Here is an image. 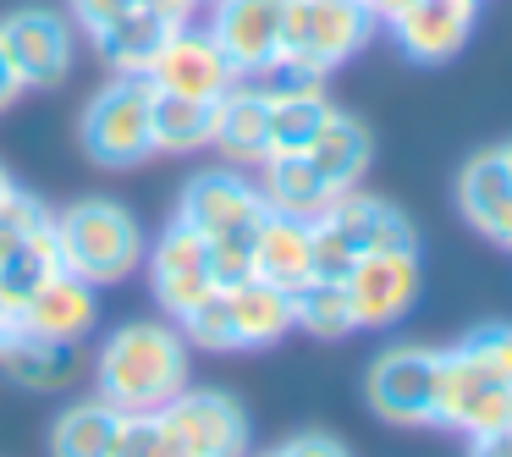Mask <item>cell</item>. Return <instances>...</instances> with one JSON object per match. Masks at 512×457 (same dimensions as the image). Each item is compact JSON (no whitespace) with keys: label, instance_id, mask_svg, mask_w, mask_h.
Masks as SVG:
<instances>
[{"label":"cell","instance_id":"obj_29","mask_svg":"<svg viewBox=\"0 0 512 457\" xmlns=\"http://www.w3.org/2000/svg\"><path fill=\"white\" fill-rule=\"evenodd\" d=\"M331 116V100L320 94H287V100H265L270 122V155H303L309 138L320 133V122Z\"/></svg>","mask_w":512,"mask_h":457},{"label":"cell","instance_id":"obj_26","mask_svg":"<svg viewBox=\"0 0 512 457\" xmlns=\"http://www.w3.org/2000/svg\"><path fill=\"white\" fill-rule=\"evenodd\" d=\"M171 28L160 23L155 12H144V6H133V12H122L111 28H100L94 34V45H100V56L111 61L116 72H149V61H155L160 39H166Z\"/></svg>","mask_w":512,"mask_h":457},{"label":"cell","instance_id":"obj_22","mask_svg":"<svg viewBox=\"0 0 512 457\" xmlns=\"http://www.w3.org/2000/svg\"><path fill=\"white\" fill-rule=\"evenodd\" d=\"M0 369L28 391H56L72 380V347L45 342V336H28L23 325H6L0 331Z\"/></svg>","mask_w":512,"mask_h":457},{"label":"cell","instance_id":"obj_33","mask_svg":"<svg viewBox=\"0 0 512 457\" xmlns=\"http://www.w3.org/2000/svg\"><path fill=\"white\" fill-rule=\"evenodd\" d=\"M210 281L215 292H232L254 281V237H215L210 243Z\"/></svg>","mask_w":512,"mask_h":457},{"label":"cell","instance_id":"obj_15","mask_svg":"<svg viewBox=\"0 0 512 457\" xmlns=\"http://www.w3.org/2000/svg\"><path fill=\"white\" fill-rule=\"evenodd\" d=\"M94 320H100L94 287L78 276H67V270L50 276L45 287L17 309V325H23L28 336H45V342H61V347H78L83 336L94 331Z\"/></svg>","mask_w":512,"mask_h":457},{"label":"cell","instance_id":"obj_17","mask_svg":"<svg viewBox=\"0 0 512 457\" xmlns=\"http://www.w3.org/2000/svg\"><path fill=\"white\" fill-rule=\"evenodd\" d=\"M210 144L232 160L237 171L259 166L270 155V122H265V94L254 83L237 78L232 89L215 100V122H210Z\"/></svg>","mask_w":512,"mask_h":457},{"label":"cell","instance_id":"obj_45","mask_svg":"<svg viewBox=\"0 0 512 457\" xmlns=\"http://www.w3.org/2000/svg\"><path fill=\"white\" fill-rule=\"evenodd\" d=\"M6 325H12V314H6V309H0V331H6Z\"/></svg>","mask_w":512,"mask_h":457},{"label":"cell","instance_id":"obj_30","mask_svg":"<svg viewBox=\"0 0 512 457\" xmlns=\"http://www.w3.org/2000/svg\"><path fill=\"white\" fill-rule=\"evenodd\" d=\"M177 325H182V342H193L199 353H237V325L226 292H204L193 309L177 314Z\"/></svg>","mask_w":512,"mask_h":457},{"label":"cell","instance_id":"obj_6","mask_svg":"<svg viewBox=\"0 0 512 457\" xmlns=\"http://www.w3.org/2000/svg\"><path fill=\"white\" fill-rule=\"evenodd\" d=\"M435 380H441L435 347H391L369 364V408L386 424H435Z\"/></svg>","mask_w":512,"mask_h":457},{"label":"cell","instance_id":"obj_8","mask_svg":"<svg viewBox=\"0 0 512 457\" xmlns=\"http://www.w3.org/2000/svg\"><path fill=\"white\" fill-rule=\"evenodd\" d=\"M265 199H259L254 182H243V171H199V177L182 188L177 221L188 232H199L204 243L215 237H254V226L265 221Z\"/></svg>","mask_w":512,"mask_h":457},{"label":"cell","instance_id":"obj_39","mask_svg":"<svg viewBox=\"0 0 512 457\" xmlns=\"http://www.w3.org/2000/svg\"><path fill=\"white\" fill-rule=\"evenodd\" d=\"M468 457H512V424L507 430H490V435H468Z\"/></svg>","mask_w":512,"mask_h":457},{"label":"cell","instance_id":"obj_18","mask_svg":"<svg viewBox=\"0 0 512 457\" xmlns=\"http://www.w3.org/2000/svg\"><path fill=\"white\" fill-rule=\"evenodd\" d=\"M254 276L270 281L281 292H298L303 281H314V237L309 221H292V215L270 210L254 226Z\"/></svg>","mask_w":512,"mask_h":457},{"label":"cell","instance_id":"obj_24","mask_svg":"<svg viewBox=\"0 0 512 457\" xmlns=\"http://www.w3.org/2000/svg\"><path fill=\"white\" fill-rule=\"evenodd\" d=\"M457 204H463L468 226L490 237V226H496L512 204V171H507V160H501V149H479V155L457 171Z\"/></svg>","mask_w":512,"mask_h":457},{"label":"cell","instance_id":"obj_42","mask_svg":"<svg viewBox=\"0 0 512 457\" xmlns=\"http://www.w3.org/2000/svg\"><path fill=\"white\" fill-rule=\"evenodd\" d=\"M490 243H501V248H512V204H507V215H501L496 226H490Z\"/></svg>","mask_w":512,"mask_h":457},{"label":"cell","instance_id":"obj_21","mask_svg":"<svg viewBox=\"0 0 512 457\" xmlns=\"http://www.w3.org/2000/svg\"><path fill=\"white\" fill-rule=\"evenodd\" d=\"M56 221V215H50ZM34 226V232L23 237L17 248H6L0 254V309L17 320V309H23L28 298H34L39 287H45L50 276H61V254H56V226Z\"/></svg>","mask_w":512,"mask_h":457},{"label":"cell","instance_id":"obj_5","mask_svg":"<svg viewBox=\"0 0 512 457\" xmlns=\"http://www.w3.org/2000/svg\"><path fill=\"white\" fill-rule=\"evenodd\" d=\"M435 424L463 435H490L512 424V386L479 369L468 353L446 347L441 353V380H435Z\"/></svg>","mask_w":512,"mask_h":457},{"label":"cell","instance_id":"obj_14","mask_svg":"<svg viewBox=\"0 0 512 457\" xmlns=\"http://www.w3.org/2000/svg\"><path fill=\"white\" fill-rule=\"evenodd\" d=\"M474 17H479V0H413L408 12L391 23V39L402 45L408 61L441 67V61H452L468 45Z\"/></svg>","mask_w":512,"mask_h":457},{"label":"cell","instance_id":"obj_16","mask_svg":"<svg viewBox=\"0 0 512 457\" xmlns=\"http://www.w3.org/2000/svg\"><path fill=\"white\" fill-rule=\"evenodd\" d=\"M320 221H331L336 232L353 243V254H419V237H413L408 215L391 210L386 199H369V193H358V188L336 193Z\"/></svg>","mask_w":512,"mask_h":457},{"label":"cell","instance_id":"obj_4","mask_svg":"<svg viewBox=\"0 0 512 457\" xmlns=\"http://www.w3.org/2000/svg\"><path fill=\"white\" fill-rule=\"evenodd\" d=\"M375 28H380V23L369 17L364 0H287V12H281V45H276V56L325 78L331 67L353 61L358 50L375 39Z\"/></svg>","mask_w":512,"mask_h":457},{"label":"cell","instance_id":"obj_27","mask_svg":"<svg viewBox=\"0 0 512 457\" xmlns=\"http://www.w3.org/2000/svg\"><path fill=\"white\" fill-rule=\"evenodd\" d=\"M116 419L122 413L111 402H78V408H67L56 419V430H50V457H111Z\"/></svg>","mask_w":512,"mask_h":457},{"label":"cell","instance_id":"obj_41","mask_svg":"<svg viewBox=\"0 0 512 457\" xmlns=\"http://www.w3.org/2000/svg\"><path fill=\"white\" fill-rule=\"evenodd\" d=\"M364 6H369V17H375V23H397V17L402 12H408V6H413V0H364Z\"/></svg>","mask_w":512,"mask_h":457},{"label":"cell","instance_id":"obj_43","mask_svg":"<svg viewBox=\"0 0 512 457\" xmlns=\"http://www.w3.org/2000/svg\"><path fill=\"white\" fill-rule=\"evenodd\" d=\"M501 160H507V171H512V144H501Z\"/></svg>","mask_w":512,"mask_h":457},{"label":"cell","instance_id":"obj_12","mask_svg":"<svg viewBox=\"0 0 512 457\" xmlns=\"http://www.w3.org/2000/svg\"><path fill=\"white\" fill-rule=\"evenodd\" d=\"M149 287H155V303L177 320L182 309H193V303L204 298V292H215L210 281V243H204L199 232H188L182 221H171L166 232L155 237V248H149Z\"/></svg>","mask_w":512,"mask_h":457},{"label":"cell","instance_id":"obj_34","mask_svg":"<svg viewBox=\"0 0 512 457\" xmlns=\"http://www.w3.org/2000/svg\"><path fill=\"white\" fill-rule=\"evenodd\" d=\"M45 221H50V210L34 199V193L6 188V193H0V254H6V248H17L28 232H34V226H45Z\"/></svg>","mask_w":512,"mask_h":457},{"label":"cell","instance_id":"obj_3","mask_svg":"<svg viewBox=\"0 0 512 457\" xmlns=\"http://www.w3.org/2000/svg\"><path fill=\"white\" fill-rule=\"evenodd\" d=\"M149 105H155V83L144 72H116L89 105H83V155L105 171H127L138 160L155 155V138H149Z\"/></svg>","mask_w":512,"mask_h":457},{"label":"cell","instance_id":"obj_31","mask_svg":"<svg viewBox=\"0 0 512 457\" xmlns=\"http://www.w3.org/2000/svg\"><path fill=\"white\" fill-rule=\"evenodd\" d=\"M111 457H182V452H177V441H171L160 413H122L116 419Z\"/></svg>","mask_w":512,"mask_h":457},{"label":"cell","instance_id":"obj_35","mask_svg":"<svg viewBox=\"0 0 512 457\" xmlns=\"http://www.w3.org/2000/svg\"><path fill=\"white\" fill-rule=\"evenodd\" d=\"M309 237H314V276H325V281H347V270L358 265L353 243H347V237L336 232L331 221H309Z\"/></svg>","mask_w":512,"mask_h":457},{"label":"cell","instance_id":"obj_37","mask_svg":"<svg viewBox=\"0 0 512 457\" xmlns=\"http://www.w3.org/2000/svg\"><path fill=\"white\" fill-rule=\"evenodd\" d=\"M281 457H347V446L336 435H320V430H303L281 446Z\"/></svg>","mask_w":512,"mask_h":457},{"label":"cell","instance_id":"obj_40","mask_svg":"<svg viewBox=\"0 0 512 457\" xmlns=\"http://www.w3.org/2000/svg\"><path fill=\"white\" fill-rule=\"evenodd\" d=\"M17 94H23V83H17L12 61H6V50H0V111H6V105H17Z\"/></svg>","mask_w":512,"mask_h":457},{"label":"cell","instance_id":"obj_10","mask_svg":"<svg viewBox=\"0 0 512 457\" xmlns=\"http://www.w3.org/2000/svg\"><path fill=\"white\" fill-rule=\"evenodd\" d=\"M0 50L23 89H56L72 72V23L61 12H12L0 17Z\"/></svg>","mask_w":512,"mask_h":457},{"label":"cell","instance_id":"obj_2","mask_svg":"<svg viewBox=\"0 0 512 457\" xmlns=\"http://www.w3.org/2000/svg\"><path fill=\"white\" fill-rule=\"evenodd\" d=\"M56 254L61 270L78 281H89L94 292L116 287V281H133L144 270V226L111 199H78L56 215Z\"/></svg>","mask_w":512,"mask_h":457},{"label":"cell","instance_id":"obj_28","mask_svg":"<svg viewBox=\"0 0 512 457\" xmlns=\"http://www.w3.org/2000/svg\"><path fill=\"white\" fill-rule=\"evenodd\" d=\"M292 325H303V331L320 336V342H336V336L358 331L347 287H342V281H325V276L303 281V287L292 292Z\"/></svg>","mask_w":512,"mask_h":457},{"label":"cell","instance_id":"obj_46","mask_svg":"<svg viewBox=\"0 0 512 457\" xmlns=\"http://www.w3.org/2000/svg\"><path fill=\"white\" fill-rule=\"evenodd\" d=\"M265 457H281V452H265Z\"/></svg>","mask_w":512,"mask_h":457},{"label":"cell","instance_id":"obj_23","mask_svg":"<svg viewBox=\"0 0 512 457\" xmlns=\"http://www.w3.org/2000/svg\"><path fill=\"white\" fill-rule=\"evenodd\" d=\"M232 298V325H237V347H276L292 331V292L270 287V281H243L226 292Z\"/></svg>","mask_w":512,"mask_h":457},{"label":"cell","instance_id":"obj_11","mask_svg":"<svg viewBox=\"0 0 512 457\" xmlns=\"http://www.w3.org/2000/svg\"><path fill=\"white\" fill-rule=\"evenodd\" d=\"M342 287L353 298L358 331L397 325L419 298V254H358V265L347 270Z\"/></svg>","mask_w":512,"mask_h":457},{"label":"cell","instance_id":"obj_32","mask_svg":"<svg viewBox=\"0 0 512 457\" xmlns=\"http://www.w3.org/2000/svg\"><path fill=\"white\" fill-rule=\"evenodd\" d=\"M457 353H468L479 369H490L496 380L512 386V325H474V331L457 342Z\"/></svg>","mask_w":512,"mask_h":457},{"label":"cell","instance_id":"obj_13","mask_svg":"<svg viewBox=\"0 0 512 457\" xmlns=\"http://www.w3.org/2000/svg\"><path fill=\"white\" fill-rule=\"evenodd\" d=\"M281 12H287V0H215L210 39L221 45V56L232 61L237 78H248L265 61H276Z\"/></svg>","mask_w":512,"mask_h":457},{"label":"cell","instance_id":"obj_36","mask_svg":"<svg viewBox=\"0 0 512 457\" xmlns=\"http://www.w3.org/2000/svg\"><path fill=\"white\" fill-rule=\"evenodd\" d=\"M133 6L138 0H72V17H78V28L94 39L100 28H111L122 12H133Z\"/></svg>","mask_w":512,"mask_h":457},{"label":"cell","instance_id":"obj_19","mask_svg":"<svg viewBox=\"0 0 512 457\" xmlns=\"http://www.w3.org/2000/svg\"><path fill=\"white\" fill-rule=\"evenodd\" d=\"M259 171H265V182H259L265 210L292 215V221H320L336 199V188L309 166V155H265Z\"/></svg>","mask_w":512,"mask_h":457},{"label":"cell","instance_id":"obj_25","mask_svg":"<svg viewBox=\"0 0 512 457\" xmlns=\"http://www.w3.org/2000/svg\"><path fill=\"white\" fill-rule=\"evenodd\" d=\"M210 122L215 105L210 100H182V94H160L149 105V138H155V155H188V149L210 144Z\"/></svg>","mask_w":512,"mask_h":457},{"label":"cell","instance_id":"obj_44","mask_svg":"<svg viewBox=\"0 0 512 457\" xmlns=\"http://www.w3.org/2000/svg\"><path fill=\"white\" fill-rule=\"evenodd\" d=\"M6 188H12V177H6V171H0V193H6Z\"/></svg>","mask_w":512,"mask_h":457},{"label":"cell","instance_id":"obj_38","mask_svg":"<svg viewBox=\"0 0 512 457\" xmlns=\"http://www.w3.org/2000/svg\"><path fill=\"white\" fill-rule=\"evenodd\" d=\"M144 12H155L166 28H182V23H193V12H199V0H138Z\"/></svg>","mask_w":512,"mask_h":457},{"label":"cell","instance_id":"obj_7","mask_svg":"<svg viewBox=\"0 0 512 457\" xmlns=\"http://www.w3.org/2000/svg\"><path fill=\"white\" fill-rule=\"evenodd\" d=\"M144 78L155 83L160 94H182V100H210L215 105L237 83V72H232V61L221 56V45L210 39V28L182 23L160 39V50H155Z\"/></svg>","mask_w":512,"mask_h":457},{"label":"cell","instance_id":"obj_9","mask_svg":"<svg viewBox=\"0 0 512 457\" xmlns=\"http://www.w3.org/2000/svg\"><path fill=\"white\" fill-rule=\"evenodd\" d=\"M171 441L182 457H243L248 446V424L226 391H177V397L160 408Z\"/></svg>","mask_w":512,"mask_h":457},{"label":"cell","instance_id":"obj_20","mask_svg":"<svg viewBox=\"0 0 512 457\" xmlns=\"http://www.w3.org/2000/svg\"><path fill=\"white\" fill-rule=\"evenodd\" d=\"M303 155H309V166L320 171L336 193H347V188H358V182H364L375 144H369V127L358 122V116H347V111H336V105H331V116L320 122V133L309 138V149H303Z\"/></svg>","mask_w":512,"mask_h":457},{"label":"cell","instance_id":"obj_1","mask_svg":"<svg viewBox=\"0 0 512 457\" xmlns=\"http://www.w3.org/2000/svg\"><path fill=\"white\" fill-rule=\"evenodd\" d=\"M100 402L116 413H160L177 391H188V342L171 325H122L100 347Z\"/></svg>","mask_w":512,"mask_h":457}]
</instances>
